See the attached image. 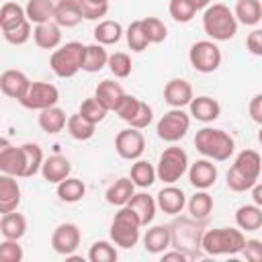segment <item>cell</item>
<instances>
[{"label":"cell","instance_id":"1","mask_svg":"<svg viewBox=\"0 0 262 262\" xmlns=\"http://www.w3.org/2000/svg\"><path fill=\"white\" fill-rule=\"evenodd\" d=\"M260 172H262V158H260V154L256 149H242L235 156L231 168L225 174L227 188L233 190V192L252 190V186L260 178Z\"/></svg>","mask_w":262,"mask_h":262},{"label":"cell","instance_id":"2","mask_svg":"<svg viewBox=\"0 0 262 262\" xmlns=\"http://www.w3.org/2000/svg\"><path fill=\"white\" fill-rule=\"evenodd\" d=\"M170 231H172V248L182 250L184 254H188L190 260L201 256L205 221H199L190 215L188 217H178L170 223Z\"/></svg>","mask_w":262,"mask_h":262},{"label":"cell","instance_id":"3","mask_svg":"<svg viewBox=\"0 0 262 262\" xmlns=\"http://www.w3.org/2000/svg\"><path fill=\"white\" fill-rule=\"evenodd\" d=\"M194 147H196L199 154H203L205 158H209L213 162H225V160H229L233 156L235 141L223 129L203 127L194 135Z\"/></svg>","mask_w":262,"mask_h":262},{"label":"cell","instance_id":"4","mask_svg":"<svg viewBox=\"0 0 262 262\" xmlns=\"http://www.w3.org/2000/svg\"><path fill=\"white\" fill-rule=\"evenodd\" d=\"M203 31L213 41H229L237 33V18L227 4H209L203 10Z\"/></svg>","mask_w":262,"mask_h":262},{"label":"cell","instance_id":"5","mask_svg":"<svg viewBox=\"0 0 262 262\" xmlns=\"http://www.w3.org/2000/svg\"><path fill=\"white\" fill-rule=\"evenodd\" d=\"M246 246V237L242 229L235 227H217V229H205L203 233V252L207 256H223V254H242Z\"/></svg>","mask_w":262,"mask_h":262},{"label":"cell","instance_id":"6","mask_svg":"<svg viewBox=\"0 0 262 262\" xmlns=\"http://www.w3.org/2000/svg\"><path fill=\"white\" fill-rule=\"evenodd\" d=\"M84 57H86V45L80 41H68L61 47L53 49L49 57V66L57 78H74L84 66Z\"/></svg>","mask_w":262,"mask_h":262},{"label":"cell","instance_id":"7","mask_svg":"<svg viewBox=\"0 0 262 262\" xmlns=\"http://www.w3.org/2000/svg\"><path fill=\"white\" fill-rule=\"evenodd\" d=\"M141 221L135 215V211H131L127 205L119 207V211L115 213L113 221H111V239L115 246L129 250L139 242L141 235Z\"/></svg>","mask_w":262,"mask_h":262},{"label":"cell","instance_id":"8","mask_svg":"<svg viewBox=\"0 0 262 262\" xmlns=\"http://www.w3.org/2000/svg\"><path fill=\"white\" fill-rule=\"evenodd\" d=\"M158 180H162L164 184H174L176 180H180L186 172H188V156L182 147L178 145H170L160 154L158 166Z\"/></svg>","mask_w":262,"mask_h":262},{"label":"cell","instance_id":"9","mask_svg":"<svg viewBox=\"0 0 262 262\" xmlns=\"http://www.w3.org/2000/svg\"><path fill=\"white\" fill-rule=\"evenodd\" d=\"M190 129V115L184 113L182 108H170L164 113L156 125V133L162 141L166 143H176L180 141Z\"/></svg>","mask_w":262,"mask_h":262},{"label":"cell","instance_id":"10","mask_svg":"<svg viewBox=\"0 0 262 262\" xmlns=\"http://www.w3.org/2000/svg\"><path fill=\"white\" fill-rule=\"evenodd\" d=\"M188 61L196 72L211 74L221 66V49L213 39L196 41L188 49Z\"/></svg>","mask_w":262,"mask_h":262},{"label":"cell","instance_id":"11","mask_svg":"<svg viewBox=\"0 0 262 262\" xmlns=\"http://www.w3.org/2000/svg\"><path fill=\"white\" fill-rule=\"evenodd\" d=\"M59 100V90L49 82H33L23 100H18L29 111H45L55 106Z\"/></svg>","mask_w":262,"mask_h":262},{"label":"cell","instance_id":"12","mask_svg":"<svg viewBox=\"0 0 262 262\" xmlns=\"http://www.w3.org/2000/svg\"><path fill=\"white\" fill-rule=\"evenodd\" d=\"M115 151L123 160H129V162L139 160L145 151V137H143L141 129L129 127V129L119 131L115 137Z\"/></svg>","mask_w":262,"mask_h":262},{"label":"cell","instance_id":"13","mask_svg":"<svg viewBox=\"0 0 262 262\" xmlns=\"http://www.w3.org/2000/svg\"><path fill=\"white\" fill-rule=\"evenodd\" d=\"M80 242H82V233L76 223H59L51 233V248L59 256L74 254Z\"/></svg>","mask_w":262,"mask_h":262},{"label":"cell","instance_id":"14","mask_svg":"<svg viewBox=\"0 0 262 262\" xmlns=\"http://www.w3.org/2000/svg\"><path fill=\"white\" fill-rule=\"evenodd\" d=\"M31 84L33 82L29 80V76L20 70H4L0 74V90L8 98H14V100H23L25 94L29 92Z\"/></svg>","mask_w":262,"mask_h":262},{"label":"cell","instance_id":"15","mask_svg":"<svg viewBox=\"0 0 262 262\" xmlns=\"http://www.w3.org/2000/svg\"><path fill=\"white\" fill-rule=\"evenodd\" d=\"M217 166L213 164V160L203 158L196 160L194 164L188 166V182L196 188V190H207L217 182Z\"/></svg>","mask_w":262,"mask_h":262},{"label":"cell","instance_id":"16","mask_svg":"<svg viewBox=\"0 0 262 262\" xmlns=\"http://www.w3.org/2000/svg\"><path fill=\"white\" fill-rule=\"evenodd\" d=\"M192 98H194L192 86L184 78H172L170 82H166V86H164V100L172 108H184V106L190 104Z\"/></svg>","mask_w":262,"mask_h":262},{"label":"cell","instance_id":"17","mask_svg":"<svg viewBox=\"0 0 262 262\" xmlns=\"http://www.w3.org/2000/svg\"><path fill=\"white\" fill-rule=\"evenodd\" d=\"M23 168H25V160H23L20 145L14 147L8 143L6 137H2L0 139V172L23 178Z\"/></svg>","mask_w":262,"mask_h":262},{"label":"cell","instance_id":"18","mask_svg":"<svg viewBox=\"0 0 262 262\" xmlns=\"http://www.w3.org/2000/svg\"><path fill=\"white\" fill-rule=\"evenodd\" d=\"M156 203H158V209L164 211L166 215H180L182 209L186 207V194L182 188L168 184L156 194Z\"/></svg>","mask_w":262,"mask_h":262},{"label":"cell","instance_id":"19","mask_svg":"<svg viewBox=\"0 0 262 262\" xmlns=\"http://www.w3.org/2000/svg\"><path fill=\"white\" fill-rule=\"evenodd\" d=\"M72 174V164L66 156L61 154H53L49 158H45L43 166H41V176L45 182L49 184H59L61 180H66Z\"/></svg>","mask_w":262,"mask_h":262},{"label":"cell","instance_id":"20","mask_svg":"<svg viewBox=\"0 0 262 262\" xmlns=\"http://www.w3.org/2000/svg\"><path fill=\"white\" fill-rule=\"evenodd\" d=\"M143 248L149 254H164L168 248H172L170 225H151L143 235Z\"/></svg>","mask_w":262,"mask_h":262},{"label":"cell","instance_id":"21","mask_svg":"<svg viewBox=\"0 0 262 262\" xmlns=\"http://www.w3.org/2000/svg\"><path fill=\"white\" fill-rule=\"evenodd\" d=\"M20 205V186L16 176L2 174L0 176V213L16 211Z\"/></svg>","mask_w":262,"mask_h":262},{"label":"cell","instance_id":"22","mask_svg":"<svg viewBox=\"0 0 262 262\" xmlns=\"http://www.w3.org/2000/svg\"><path fill=\"white\" fill-rule=\"evenodd\" d=\"M33 41L41 49H57L61 43V27L55 20L35 25L33 29Z\"/></svg>","mask_w":262,"mask_h":262},{"label":"cell","instance_id":"23","mask_svg":"<svg viewBox=\"0 0 262 262\" xmlns=\"http://www.w3.org/2000/svg\"><path fill=\"white\" fill-rule=\"evenodd\" d=\"M188 108H190V117L201 123H211L221 115V104L211 96H194Z\"/></svg>","mask_w":262,"mask_h":262},{"label":"cell","instance_id":"24","mask_svg":"<svg viewBox=\"0 0 262 262\" xmlns=\"http://www.w3.org/2000/svg\"><path fill=\"white\" fill-rule=\"evenodd\" d=\"M84 14L80 10V4L76 0H59L55 2V12H53V20L61 27V29H72L78 27L82 23Z\"/></svg>","mask_w":262,"mask_h":262},{"label":"cell","instance_id":"25","mask_svg":"<svg viewBox=\"0 0 262 262\" xmlns=\"http://www.w3.org/2000/svg\"><path fill=\"white\" fill-rule=\"evenodd\" d=\"M37 123H39L41 131H45L47 135H57L59 131L66 129L68 117H66V111L55 104V106H49V108H45V111H39Z\"/></svg>","mask_w":262,"mask_h":262},{"label":"cell","instance_id":"26","mask_svg":"<svg viewBox=\"0 0 262 262\" xmlns=\"http://www.w3.org/2000/svg\"><path fill=\"white\" fill-rule=\"evenodd\" d=\"M135 194V184L131 178H117L104 192V199L113 207H125Z\"/></svg>","mask_w":262,"mask_h":262},{"label":"cell","instance_id":"27","mask_svg":"<svg viewBox=\"0 0 262 262\" xmlns=\"http://www.w3.org/2000/svg\"><path fill=\"white\" fill-rule=\"evenodd\" d=\"M127 207H129L131 211H135V215L139 217V221H141L143 227L149 225V223L154 221L156 211H158V203H156V199L149 196L147 192H137V194H133L131 201L127 203Z\"/></svg>","mask_w":262,"mask_h":262},{"label":"cell","instance_id":"28","mask_svg":"<svg viewBox=\"0 0 262 262\" xmlns=\"http://www.w3.org/2000/svg\"><path fill=\"white\" fill-rule=\"evenodd\" d=\"M94 96H96L108 111H115V108L119 106V102L123 100L125 90H123V86H121L119 82H115V80H102V82H98V86H96V90H94Z\"/></svg>","mask_w":262,"mask_h":262},{"label":"cell","instance_id":"29","mask_svg":"<svg viewBox=\"0 0 262 262\" xmlns=\"http://www.w3.org/2000/svg\"><path fill=\"white\" fill-rule=\"evenodd\" d=\"M0 233L6 239H20L27 233V219L23 213L18 211H10V213H2L0 219Z\"/></svg>","mask_w":262,"mask_h":262},{"label":"cell","instance_id":"30","mask_svg":"<svg viewBox=\"0 0 262 262\" xmlns=\"http://www.w3.org/2000/svg\"><path fill=\"white\" fill-rule=\"evenodd\" d=\"M235 225L242 231H258L262 227V207H258L256 203L237 207V211H235Z\"/></svg>","mask_w":262,"mask_h":262},{"label":"cell","instance_id":"31","mask_svg":"<svg viewBox=\"0 0 262 262\" xmlns=\"http://www.w3.org/2000/svg\"><path fill=\"white\" fill-rule=\"evenodd\" d=\"M233 14L237 23L246 27H256L262 20V2L260 0H237Z\"/></svg>","mask_w":262,"mask_h":262},{"label":"cell","instance_id":"32","mask_svg":"<svg viewBox=\"0 0 262 262\" xmlns=\"http://www.w3.org/2000/svg\"><path fill=\"white\" fill-rule=\"evenodd\" d=\"M92 33H94V41L106 47V45H115V43H119L125 31H123V27H121L119 20H111V18H106V20H100V23L94 27Z\"/></svg>","mask_w":262,"mask_h":262},{"label":"cell","instance_id":"33","mask_svg":"<svg viewBox=\"0 0 262 262\" xmlns=\"http://www.w3.org/2000/svg\"><path fill=\"white\" fill-rule=\"evenodd\" d=\"M186 209L188 215L199 219V221H207L209 215L213 213V196L207 190H196L188 201H186Z\"/></svg>","mask_w":262,"mask_h":262},{"label":"cell","instance_id":"34","mask_svg":"<svg viewBox=\"0 0 262 262\" xmlns=\"http://www.w3.org/2000/svg\"><path fill=\"white\" fill-rule=\"evenodd\" d=\"M27 18L33 25H41V23H49L53 20V12H55V0H29L27 6Z\"/></svg>","mask_w":262,"mask_h":262},{"label":"cell","instance_id":"35","mask_svg":"<svg viewBox=\"0 0 262 262\" xmlns=\"http://www.w3.org/2000/svg\"><path fill=\"white\" fill-rule=\"evenodd\" d=\"M23 160H25V168H23V178H31L37 172H41V166L45 162L43 158V149L37 143H23Z\"/></svg>","mask_w":262,"mask_h":262},{"label":"cell","instance_id":"36","mask_svg":"<svg viewBox=\"0 0 262 262\" xmlns=\"http://www.w3.org/2000/svg\"><path fill=\"white\" fill-rule=\"evenodd\" d=\"M104 66H108V53H106L104 45H100L96 41L90 43V45H86V57H84L82 70L88 72V74H96Z\"/></svg>","mask_w":262,"mask_h":262},{"label":"cell","instance_id":"37","mask_svg":"<svg viewBox=\"0 0 262 262\" xmlns=\"http://www.w3.org/2000/svg\"><path fill=\"white\" fill-rule=\"evenodd\" d=\"M68 133L76 139V141H88L92 135H94V129L96 125L92 121H88L82 113H74L68 117V125H66Z\"/></svg>","mask_w":262,"mask_h":262},{"label":"cell","instance_id":"38","mask_svg":"<svg viewBox=\"0 0 262 262\" xmlns=\"http://www.w3.org/2000/svg\"><path fill=\"white\" fill-rule=\"evenodd\" d=\"M129 178L133 180V184H135V186H139V188H149V186L156 182L158 172H156V168H154L149 162H145V160H141V158H139V160H135V162H133Z\"/></svg>","mask_w":262,"mask_h":262},{"label":"cell","instance_id":"39","mask_svg":"<svg viewBox=\"0 0 262 262\" xmlns=\"http://www.w3.org/2000/svg\"><path fill=\"white\" fill-rule=\"evenodd\" d=\"M84 194H86V184L80 178L68 176L57 184V196L63 203H78L84 199Z\"/></svg>","mask_w":262,"mask_h":262},{"label":"cell","instance_id":"40","mask_svg":"<svg viewBox=\"0 0 262 262\" xmlns=\"http://www.w3.org/2000/svg\"><path fill=\"white\" fill-rule=\"evenodd\" d=\"M168 12L176 23L184 25V23H190L196 16L199 4H196V0H170Z\"/></svg>","mask_w":262,"mask_h":262},{"label":"cell","instance_id":"41","mask_svg":"<svg viewBox=\"0 0 262 262\" xmlns=\"http://www.w3.org/2000/svg\"><path fill=\"white\" fill-rule=\"evenodd\" d=\"M23 20H27V10L16 4V2H4L0 8V29H12L16 25H20Z\"/></svg>","mask_w":262,"mask_h":262},{"label":"cell","instance_id":"42","mask_svg":"<svg viewBox=\"0 0 262 262\" xmlns=\"http://www.w3.org/2000/svg\"><path fill=\"white\" fill-rule=\"evenodd\" d=\"M125 37H127L129 49L135 51V53L145 51L147 45H149V39H147V35H145V29H143V23H141V20H133V23L127 27Z\"/></svg>","mask_w":262,"mask_h":262},{"label":"cell","instance_id":"43","mask_svg":"<svg viewBox=\"0 0 262 262\" xmlns=\"http://www.w3.org/2000/svg\"><path fill=\"white\" fill-rule=\"evenodd\" d=\"M117 258H119L117 248L106 239L94 242L90 246V250H88V260L90 262H115Z\"/></svg>","mask_w":262,"mask_h":262},{"label":"cell","instance_id":"44","mask_svg":"<svg viewBox=\"0 0 262 262\" xmlns=\"http://www.w3.org/2000/svg\"><path fill=\"white\" fill-rule=\"evenodd\" d=\"M108 70H111V74L115 76V78H129L131 76V70H133V66H131V57H129V53H125V51H115V53H111L108 55Z\"/></svg>","mask_w":262,"mask_h":262},{"label":"cell","instance_id":"45","mask_svg":"<svg viewBox=\"0 0 262 262\" xmlns=\"http://www.w3.org/2000/svg\"><path fill=\"white\" fill-rule=\"evenodd\" d=\"M78 113H82L88 121H92L94 125H98L100 121H104V117H106V113H108V108L96 98V96H92V98H86V100H82V104H80V108H78Z\"/></svg>","mask_w":262,"mask_h":262},{"label":"cell","instance_id":"46","mask_svg":"<svg viewBox=\"0 0 262 262\" xmlns=\"http://www.w3.org/2000/svg\"><path fill=\"white\" fill-rule=\"evenodd\" d=\"M33 29H35L33 23L27 18V20H23L20 25L2 31V35H4V39H6L10 45H25V43L33 37Z\"/></svg>","mask_w":262,"mask_h":262},{"label":"cell","instance_id":"47","mask_svg":"<svg viewBox=\"0 0 262 262\" xmlns=\"http://www.w3.org/2000/svg\"><path fill=\"white\" fill-rule=\"evenodd\" d=\"M141 23H143V29H145V35H147L149 43H162V41H166L168 27L164 25V20H160L158 16H147V18H141Z\"/></svg>","mask_w":262,"mask_h":262},{"label":"cell","instance_id":"48","mask_svg":"<svg viewBox=\"0 0 262 262\" xmlns=\"http://www.w3.org/2000/svg\"><path fill=\"white\" fill-rule=\"evenodd\" d=\"M86 20H98L108 12V0H76Z\"/></svg>","mask_w":262,"mask_h":262},{"label":"cell","instance_id":"49","mask_svg":"<svg viewBox=\"0 0 262 262\" xmlns=\"http://www.w3.org/2000/svg\"><path fill=\"white\" fill-rule=\"evenodd\" d=\"M25 252L18 239H2L0 242V262H23Z\"/></svg>","mask_w":262,"mask_h":262},{"label":"cell","instance_id":"50","mask_svg":"<svg viewBox=\"0 0 262 262\" xmlns=\"http://www.w3.org/2000/svg\"><path fill=\"white\" fill-rule=\"evenodd\" d=\"M139 106H141V100H139L137 96L125 94V96H123V100L119 102V106L115 108V113H117V117H119L121 121H125V123H131V119L137 115Z\"/></svg>","mask_w":262,"mask_h":262},{"label":"cell","instance_id":"51","mask_svg":"<svg viewBox=\"0 0 262 262\" xmlns=\"http://www.w3.org/2000/svg\"><path fill=\"white\" fill-rule=\"evenodd\" d=\"M151 121H154V108H151L147 102H143V100H141V106H139L137 115L131 119L129 127H135V129H145V127H149V123H151Z\"/></svg>","mask_w":262,"mask_h":262},{"label":"cell","instance_id":"52","mask_svg":"<svg viewBox=\"0 0 262 262\" xmlns=\"http://www.w3.org/2000/svg\"><path fill=\"white\" fill-rule=\"evenodd\" d=\"M242 256L250 262H262V242L260 239H246Z\"/></svg>","mask_w":262,"mask_h":262},{"label":"cell","instance_id":"53","mask_svg":"<svg viewBox=\"0 0 262 262\" xmlns=\"http://www.w3.org/2000/svg\"><path fill=\"white\" fill-rule=\"evenodd\" d=\"M246 47L252 55L262 57V29H254L248 37H246Z\"/></svg>","mask_w":262,"mask_h":262},{"label":"cell","instance_id":"54","mask_svg":"<svg viewBox=\"0 0 262 262\" xmlns=\"http://www.w3.org/2000/svg\"><path fill=\"white\" fill-rule=\"evenodd\" d=\"M248 111H250L252 121H254V123H258V125H262V92H260V94H256V96L250 100Z\"/></svg>","mask_w":262,"mask_h":262},{"label":"cell","instance_id":"55","mask_svg":"<svg viewBox=\"0 0 262 262\" xmlns=\"http://www.w3.org/2000/svg\"><path fill=\"white\" fill-rule=\"evenodd\" d=\"M172 260H178V262H188L190 258H188V254H184L182 250L174 248V250H166V252L162 254V262H172Z\"/></svg>","mask_w":262,"mask_h":262},{"label":"cell","instance_id":"56","mask_svg":"<svg viewBox=\"0 0 262 262\" xmlns=\"http://www.w3.org/2000/svg\"><path fill=\"white\" fill-rule=\"evenodd\" d=\"M252 201H254L258 207H262V182H256V184L252 186Z\"/></svg>","mask_w":262,"mask_h":262},{"label":"cell","instance_id":"57","mask_svg":"<svg viewBox=\"0 0 262 262\" xmlns=\"http://www.w3.org/2000/svg\"><path fill=\"white\" fill-rule=\"evenodd\" d=\"M196 4H199V10H205L211 4V0H196Z\"/></svg>","mask_w":262,"mask_h":262},{"label":"cell","instance_id":"58","mask_svg":"<svg viewBox=\"0 0 262 262\" xmlns=\"http://www.w3.org/2000/svg\"><path fill=\"white\" fill-rule=\"evenodd\" d=\"M258 141H260V145H262V125H260V131H258Z\"/></svg>","mask_w":262,"mask_h":262}]
</instances>
